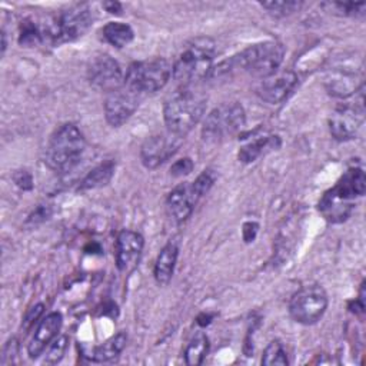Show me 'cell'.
<instances>
[{
	"instance_id": "ba28073f",
	"label": "cell",
	"mask_w": 366,
	"mask_h": 366,
	"mask_svg": "<svg viewBox=\"0 0 366 366\" xmlns=\"http://www.w3.org/2000/svg\"><path fill=\"white\" fill-rule=\"evenodd\" d=\"M246 123V113L242 104L223 103L214 107L204 119L202 126V137L204 142H222L237 132Z\"/></svg>"
},
{
	"instance_id": "e0dca14e",
	"label": "cell",
	"mask_w": 366,
	"mask_h": 366,
	"mask_svg": "<svg viewBox=\"0 0 366 366\" xmlns=\"http://www.w3.org/2000/svg\"><path fill=\"white\" fill-rule=\"evenodd\" d=\"M61 323H63V319L59 312L49 313L40 322L27 346V353L31 359L39 357L49 347V345L54 340L59 330L61 329Z\"/></svg>"
},
{
	"instance_id": "52a82bcc",
	"label": "cell",
	"mask_w": 366,
	"mask_h": 366,
	"mask_svg": "<svg viewBox=\"0 0 366 366\" xmlns=\"http://www.w3.org/2000/svg\"><path fill=\"white\" fill-rule=\"evenodd\" d=\"M172 77V63L163 57L134 61L124 74V84L136 93H154L166 86Z\"/></svg>"
},
{
	"instance_id": "836d02e7",
	"label": "cell",
	"mask_w": 366,
	"mask_h": 366,
	"mask_svg": "<svg viewBox=\"0 0 366 366\" xmlns=\"http://www.w3.org/2000/svg\"><path fill=\"white\" fill-rule=\"evenodd\" d=\"M256 232H257V224L256 223H252V222L244 223V226H243V237H244L246 242L253 240Z\"/></svg>"
},
{
	"instance_id": "4fadbf2b",
	"label": "cell",
	"mask_w": 366,
	"mask_h": 366,
	"mask_svg": "<svg viewBox=\"0 0 366 366\" xmlns=\"http://www.w3.org/2000/svg\"><path fill=\"white\" fill-rule=\"evenodd\" d=\"M140 94L123 84L122 87L107 93L104 100V116L110 126L119 127L126 123L136 112L140 102Z\"/></svg>"
},
{
	"instance_id": "484cf974",
	"label": "cell",
	"mask_w": 366,
	"mask_h": 366,
	"mask_svg": "<svg viewBox=\"0 0 366 366\" xmlns=\"http://www.w3.org/2000/svg\"><path fill=\"white\" fill-rule=\"evenodd\" d=\"M43 40V33L41 29H39L33 21L24 20L21 21L20 27V36H19V43L26 47H33L40 44Z\"/></svg>"
},
{
	"instance_id": "6da1fadb",
	"label": "cell",
	"mask_w": 366,
	"mask_h": 366,
	"mask_svg": "<svg viewBox=\"0 0 366 366\" xmlns=\"http://www.w3.org/2000/svg\"><path fill=\"white\" fill-rule=\"evenodd\" d=\"M207 94L197 83L182 86L164 103L163 117L167 130L184 137L203 117Z\"/></svg>"
},
{
	"instance_id": "ffe728a7",
	"label": "cell",
	"mask_w": 366,
	"mask_h": 366,
	"mask_svg": "<svg viewBox=\"0 0 366 366\" xmlns=\"http://www.w3.org/2000/svg\"><path fill=\"white\" fill-rule=\"evenodd\" d=\"M177 254L179 249L174 242H169L157 254L153 274L159 285H167L170 282L174 272Z\"/></svg>"
},
{
	"instance_id": "3957f363",
	"label": "cell",
	"mask_w": 366,
	"mask_h": 366,
	"mask_svg": "<svg viewBox=\"0 0 366 366\" xmlns=\"http://www.w3.org/2000/svg\"><path fill=\"white\" fill-rule=\"evenodd\" d=\"M214 54L216 43L213 39L206 36L192 39L176 56L172 64V77L182 86L194 84L199 80L207 79Z\"/></svg>"
},
{
	"instance_id": "44dd1931",
	"label": "cell",
	"mask_w": 366,
	"mask_h": 366,
	"mask_svg": "<svg viewBox=\"0 0 366 366\" xmlns=\"http://www.w3.org/2000/svg\"><path fill=\"white\" fill-rule=\"evenodd\" d=\"M127 342V335L124 332H119L110 339H107L104 343L97 346L93 353V360L96 362H110L116 359L122 350L124 349Z\"/></svg>"
},
{
	"instance_id": "1f68e13d",
	"label": "cell",
	"mask_w": 366,
	"mask_h": 366,
	"mask_svg": "<svg viewBox=\"0 0 366 366\" xmlns=\"http://www.w3.org/2000/svg\"><path fill=\"white\" fill-rule=\"evenodd\" d=\"M13 180L16 186H19L23 190H30L33 187V177L27 170H19L13 174Z\"/></svg>"
},
{
	"instance_id": "4316f807",
	"label": "cell",
	"mask_w": 366,
	"mask_h": 366,
	"mask_svg": "<svg viewBox=\"0 0 366 366\" xmlns=\"http://www.w3.org/2000/svg\"><path fill=\"white\" fill-rule=\"evenodd\" d=\"M262 363L266 365V366H272V365H287L289 360H287V355H286V350L283 347V345L277 340H273L270 342L264 352H263V357H262Z\"/></svg>"
},
{
	"instance_id": "7c38bea8",
	"label": "cell",
	"mask_w": 366,
	"mask_h": 366,
	"mask_svg": "<svg viewBox=\"0 0 366 366\" xmlns=\"http://www.w3.org/2000/svg\"><path fill=\"white\" fill-rule=\"evenodd\" d=\"M182 142V136H177L169 130L167 133L147 137L140 147V160L143 166L147 169L159 167L177 152Z\"/></svg>"
},
{
	"instance_id": "8992f818",
	"label": "cell",
	"mask_w": 366,
	"mask_h": 366,
	"mask_svg": "<svg viewBox=\"0 0 366 366\" xmlns=\"http://www.w3.org/2000/svg\"><path fill=\"white\" fill-rule=\"evenodd\" d=\"M285 47L277 41L254 43L230 59L233 69H242L253 77L264 79L276 73L283 61Z\"/></svg>"
},
{
	"instance_id": "d6a6232c",
	"label": "cell",
	"mask_w": 366,
	"mask_h": 366,
	"mask_svg": "<svg viewBox=\"0 0 366 366\" xmlns=\"http://www.w3.org/2000/svg\"><path fill=\"white\" fill-rule=\"evenodd\" d=\"M49 214H50V210H49L47 207L40 206V207H37V209L30 214V217L27 219V223H30L31 226H36L37 223L44 222Z\"/></svg>"
},
{
	"instance_id": "277c9868",
	"label": "cell",
	"mask_w": 366,
	"mask_h": 366,
	"mask_svg": "<svg viewBox=\"0 0 366 366\" xmlns=\"http://www.w3.org/2000/svg\"><path fill=\"white\" fill-rule=\"evenodd\" d=\"M84 149L83 133L74 124H63L51 134L46 146L44 163L56 172H69L79 164Z\"/></svg>"
},
{
	"instance_id": "d590c367",
	"label": "cell",
	"mask_w": 366,
	"mask_h": 366,
	"mask_svg": "<svg viewBox=\"0 0 366 366\" xmlns=\"http://www.w3.org/2000/svg\"><path fill=\"white\" fill-rule=\"evenodd\" d=\"M102 6L110 14H120L122 13V4L119 1H113V0L112 1H104Z\"/></svg>"
},
{
	"instance_id": "9c48e42d",
	"label": "cell",
	"mask_w": 366,
	"mask_h": 366,
	"mask_svg": "<svg viewBox=\"0 0 366 366\" xmlns=\"http://www.w3.org/2000/svg\"><path fill=\"white\" fill-rule=\"evenodd\" d=\"M327 295L320 285H307L290 299L289 313L302 325H313L322 319L327 309Z\"/></svg>"
},
{
	"instance_id": "9a60e30c",
	"label": "cell",
	"mask_w": 366,
	"mask_h": 366,
	"mask_svg": "<svg viewBox=\"0 0 366 366\" xmlns=\"http://www.w3.org/2000/svg\"><path fill=\"white\" fill-rule=\"evenodd\" d=\"M202 196L193 182L182 183L167 194L166 209L174 222L182 223L190 217Z\"/></svg>"
},
{
	"instance_id": "f1b7e54d",
	"label": "cell",
	"mask_w": 366,
	"mask_h": 366,
	"mask_svg": "<svg viewBox=\"0 0 366 366\" xmlns=\"http://www.w3.org/2000/svg\"><path fill=\"white\" fill-rule=\"evenodd\" d=\"M67 346H69V337L66 335L59 336L53 343L49 345V350L46 353L44 363H47V365L59 363L63 359V356L66 355Z\"/></svg>"
},
{
	"instance_id": "cb8c5ba5",
	"label": "cell",
	"mask_w": 366,
	"mask_h": 366,
	"mask_svg": "<svg viewBox=\"0 0 366 366\" xmlns=\"http://www.w3.org/2000/svg\"><path fill=\"white\" fill-rule=\"evenodd\" d=\"M209 352V339L204 333H196L184 349V362L190 366H197L203 362Z\"/></svg>"
},
{
	"instance_id": "8fae6325",
	"label": "cell",
	"mask_w": 366,
	"mask_h": 366,
	"mask_svg": "<svg viewBox=\"0 0 366 366\" xmlns=\"http://www.w3.org/2000/svg\"><path fill=\"white\" fill-rule=\"evenodd\" d=\"M87 79L92 86L106 93H110L124 84V73L120 64L109 54H99L90 60Z\"/></svg>"
},
{
	"instance_id": "7a4b0ae2",
	"label": "cell",
	"mask_w": 366,
	"mask_h": 366,
	"mask_svg": "<svg viewBox=\"0 0 366 366\" xmlns=\"http://www.w3.org/2000/svg\"><path fill=\"white\" fill-rule=\"evenodd\" d=\"M366 192V176L359 167L349 169L340 180L329 189L319 202V212L330 223L345 222L352 210L353 200Z\"/></svg>"
},
{
	"instance_id": "d4e9b609",
	"label": "cell",
	"mask_w": 366,
	"mask_h": 366,
	"mask_svg": "<svg viewBox=\"0 0 366 366\" xmlns=\"http://www.w3.org/2000/svg\"><path fill=\"white\" fill-rule=\"evenodd\" d=\"M260 6L274 19L287 17L296 13L302 7V1L296 0H272V1H262Z\"/></svg>"
},
{
	"instance_id": "8d00e7d4",
	"label": "cell",
	"mask_w": 366,
	"mask_h": 366,
	"mask_svg": "<svg viewBox=\"0 0 366 366\" xmlns=\"http://www.w3.org/2000/svg\"><path fill=\"white\" fill-rule=\"evenodd\" d=\"M6 47H7V41H6V33L4 30L1 31V54H4L6 51Z\"/></svg>"
},
{
	"instance_id": "7402d4cb",
	"label": "cell",
	"mask_w": 366,
	"mask_h": 366,
	"mask_svg": "<svg viewBox=\"0 0 366 366\" xmlns=\"http://www.w3.org/2000/svg\"><path fill=\"white\" fill-rule=\"evenodd\" d=\"M103 37L106 39L107 43H110L112 46L122 49L124 46H127L133 37V29L122 21H109L104 27H103Z\"/></svg>"
},
{
	"instance_id": "5b68a950",
	"label": "cell",
	"mask_w": 366,
	"mask_h": 366,
	"mask_svg": "<svg viewBox=\"0 0 366 366\" xmlns=\"http://www.w3.org/2000/svg\"><path fill=\"white\" fill-rule=\"evenodd\" d=\"M93 23V11L87 4H74L54 13L41 27L43 40L63 44L81 37Z\"/></svg>"
},
{
	"instance_id": "2e32d148",
	"label": "cell",
	"mask_w": 366,
	"mask_h": 366,
	"mask_svg": "<svg viewBox=\"0 0 366 366\" xmlns=\"http://www.w3.org/2000/svg\"><path fill=\"white\" fill-rule=\"evenodd\" d=\"M144 246L143 236L134 230H122L116 240V264L120 272H130L139 263Z\"/></svg>"
},
{
	"instance_id": "d6986e66",
	"label": "cell",
	"mask_w": 366,
	"mask_h": 366,
	"mask_svg": "<svg viewBox=\"0 0 366 366\" xmlns=\"http://www.w3.org/2000/svg\"><path fill=\"white\" fill-rule=\"evenodd\" d=\"M279 146H280L279 136H273V134L257 136L240 147L237 157L242 163H252L260 156L266 154L267 152L277 149Z\"/></svg>"
},
{
	"instance_id": "ac0fdd59",
	"label": "cell",
	"mask_w": 366,
	"mask_h": 366,
	"mask_svg": "<svg viewBox=\"0 0 366 366\" xmlns=\"http://www.w3.org/2000/svg\"><path fill=\"white\" fill-rule=\"evenodd\" d=\"M356 79V71H350L346 67H337L329 71L325 84L329 94L345 99L357 92Z\"/></svg>"
},
{
	"instance_id": "f546056e",
	"label": "cell",
	"mask_w": 366,
	"mask_h": 366,
	"mask_svg": "<svg viewBox=\"0 0 366 366\" xmlns=\"http://www.w3.org/2000/svg\"><path fill=\"white\" fill-rule=\"evenodd\" d=\"M17 355H19V343H17V340L13 337V339H10V340L4 345L0 363H1L3 366L11 365V363H14V359H16Z\"/></svg>"
},
{
	"instance_id": "30bf717a",
	"label": "cell",
	"mask_w": 366,
	"mask_h": 366,
	"mask_svg": "<svg viewBox=\"0 0 366 366\" xmlns=\"http://www.w3.org/2000/svg\"><path fill=\"white\" fill-rule=\"evenodd\" d=\"M365 120V104H363V92L359 94L357 102L345 103L332 113L329 117V130L330 134L340 142L350 140L356 136Z\"/></svg>"
},
{
	"instance_id": "603a6c76",
	"label": "cell",
	"mask_w": 366,
	"mask_h": 366,
	"mask_svg": "<svg viewBox=\"0 0 366 366\" xmlns=\"http://www.w3.org/2000/svg\"><path fill=\"white\" fill-rule=\"evenodd\" d=\"M114 173V163L112 160L104 162L99 166H96L93 170H90L84 179L80 182V189L81 190H89V189H97L102 186H106Z\"/></svg>"
},
{
	"instance_id": "5bb4252c",
	"label": "cell",
	"mask_w": 366,
	"mask_h": 366,
	"mask_svg": "<svg viewBox=\"0 0 366 366\" xmlns=\"http://www.w3.org/2000/svg\"><path fill=\"white\" fill-rule=\"evenodd\" d=\"M297 84V76L292 70H277L276 73L262 79L256 89V94L266 103L279 104L293 92Z\"/></svg>"
},
{
	"instance_id": "83f0119b",
	"label": "cell",
	"mask_w": 366,
	"mask_h": 366,
	"mask_svg": "<svg viewBox=\"0 0 366 366\" xmlns=\"http://www.w3.org/2000/svg\"><path fill=\"white\" fill-rule=\"evenodd\" d=\"M325 6H327L330 11L339 16H347V17H362L365 16V11H366V3L333 1V3H325Z\"/></svg>"
},
{
	"instance_id": "e575fe53",
	"label": "cell",
	"mask_w": 366,
	"mask_h": 366,
	"mask_svg": "<svg viewBox=\"0 0 366 366\" xmlns=\"http://www.w3.org/2000/svg\"><path fill=\"white\" fill-rule=\"evenodd\" d=\"M41 312H43V305L40 303V305H36L31 310H30V313L27 315V317H26V327H29L33 322H36L37 319H39V316L41 315Z\"/></svg>"
},
{
	"instance_id": "4dcf8cb0",
	"label": "cell",
	"mask_w": 366,
	"mask_h": 366,
	"mask_svg": "<svg viewBox=\"0 0 366 366\" xmlns=\"http://www.w3.org/2000/svg\"><path fill=\"white\" fill-rule=\"evenodd\" d=\"M193 170V162L189 157H183L180 160H176L170 167V174L173 177H183L187 176Z\"/></svg>"
}]
</instances>
